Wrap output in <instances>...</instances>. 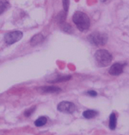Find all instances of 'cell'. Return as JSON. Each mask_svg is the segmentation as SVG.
<instances>
[{
  "instance_id": "obj_16",
  "label": "cell",
  "mask_w": 129,
  "mask_h": 135,
  "mask_svg": "<svg viewBox=\"0 0 129 135\" xmlns=\"http://www.w3.org/2000/svg\"><path fill=\"white\" fill-rule=\"evenodd\" d=\"M63 1V7L65 12H67L69 8V0H62Z\"/></svg>"
},
{
  "instance_id": "obj_18",
  "label": "cell",
  "mask_w": 129,
  "mask_h": 135,
  "mask_svg": "<svg viewBox=\"0 0 129 135\" xmlns=\"http://www.w3.org/2000/svg\"><path fill=\"white\" fill-rule=\"evenodd\" d=\"M101 2H106V0H101Z\"/></svg>"
},
{
  "instance_id": "obj_1",
  "label": "cell",
  "mask_w": 129,
  "mask_h": 135,
  "mask_svg": "<svg viewBox=\"0 0 129 135\" xmlns=\"http://www.w3.org/2000/svg\"><path fill=\"white\" fill-rule=\"evenodd\" d=\"M73 21L79 30L84 31L89 29L90 26V19L86 14L81 12H76L73 16Z\"/></svg>"
},
{
  "instance_id": "obj_7",
  "label": "cell",
  "mask_w": 129,
  "mask_h": 135,
  "mask_svg": "<svg viewBox=\"0 0 129 135\" xmlns=\"http://www.w3.org/2000/svg\"><path fill=\"white\" fill-rule=\"evenodd\" d=\"M61 90V89L56 86H45L42 87L39 89V91L43 93H57Z\"/></svg>"
},
{
  "instance_id": "obj_9",
  "label": "cell",
  "mask_w": 129,
  "mask_h": 135,
  "mask_svg": "<svg viewBox=\"0 0 129 135\" xmlns=\"http://www.w3.org/2000/svg\"><path fill=\"white\" fill-rule=\"evenodd\" d=\"M116 123H117V119H116V116L114 113L110 115V119H109V128L111 130L115 129L116 127Z\"/></svg>"
},
{
  "instance_id": "obj_3",
  "label": "cell",
  "mask_w": 129,
  "mask_h": 135,
  "mask_svg": "<svg viewBox=\"0 0 129 135\" xmlns=\"http://www.w3.org/2000/svg\"><path fill=\"white\" fill-rule=\"evenodd\" d=\"M89 41L95 46H103L108 41V36L105 33L94 32L89 36Z\"/></svg>"
},
{
  "instance_id": "obj_10",
  "label": "cell",
  "mask_w": 129,
  "mask_h": 135,
  "mask_svg": "<svg viewBox=\"0 0 129 135\" xmlns=\"http://www.w3.org/2000/svg\"><path fill=\"white\" fill-rule=\"evenodd\" d=\"M98 112L95 111V110H93V109H89V110H86L83 113V116L86 119H91V118H94L97 115Z\"/></svg>"
},
{
  "instance_id": "obj_14",
  "label": "cell",
  "mask_w": 129,
  "mask_h": 135,
  "mask_svg": "<svg viewBox=\"0 0 129 135\" xmlns=\"http://www.w3.org/2000/svg\"><path fill=\"white\" fill-rule=\"evenodd\" d=\"M57 18H58V21L59 23H63L66 19V14L64 12H60Z\"/></svg>"
},
{
  "instance_id": "obj_15",
  "label": "cell",
  "mask_w": 129,
  "mask_h": 135,
  "mask_svg": "<svg viewBox=\"0 0 129 135\" xmlns=\"http://www.w3.org/2000/svg\"><path fill=\"white\" fill-rule=\"evenodd\" d=\"M35 109H36V107H31V108H30V109H27V110H26V111L24 112V115H25L26 117H29L31 114L34 112Z\"/></svg>"
},
{
  "instance_id": "obj_17",
  "label": "cell",
  "mask_w": 129,
  "mask_h": 135,
  "mask_svg": "<svg viewBox=\"0 0 129 135\" xmlns=\"http://www.w3.org/2000/svg\"><path fill=\"white\" fill-rule=\"evenodd\" d=\"M88 95H89L90 96H91V97H96L97 95V93H96V92H95L94 90H90L89 91L88 93H87Z\"/></svg>"
},
{
  "instance_id": "obj_2",
  "label": "cell",
  "mask_w": 129,
  "mask_h": 135,
  "mask_svg": "<svg viewBox=\"0 0 129 135\" xmlns=\"http://www.w3.org/2000/svg\"><path fill=\"white\" fill-rule=\"evenodd\" d=\"M112 55L106 50H99L95 54L97 64L101 67L108 66L112 61Z\"/></svg>"
},
{
  "instance_id": "obj_4",
  "label": "cell",
  "mask_w": 129,
  "mask_h": 135,
  "mask_svg": "<svg viewBox=\"0 0 129 135\" xmlns=\"http://www.w3.org/2000/svg\"><path fill=\"white\" fill-rule=\"evenodd\" d=\"M23 37V33L19 31L7 33L4 36V41L8 45H12L16 42L19 41Z\"/></svg>"
},
{
  "instance_id": "obj_13",
  "label": "cell",
  "mask_w": 129,
  "mask_h": 135,
  "mask_svg": "<svg viewBox=\"0 0 129 135\" xmlns=\"http://www.w3.org/2000/svg\"><path fill=\"white\" fill-rule=\"evenodd\" d=\"M71 78V76L70 75H67V76H65V77L60 78H57L55 80H52V81H49V83H61V82L63 81H67L68 80H70Z\"/></svg>"
},
{
  "instance_id": "obj_8",
  "label": "cell",
  "mask_w": 129,
  "mask_h": 135,
  "mask_svg": "<svg viewBox=\"0 0 129 135\" xmlns=\"http://www.w3.org/2000/svg\"><path fill=\"white\" fill-rule=\"evenodd\" d=\"M44 38L42 34V33H38L36 35L34 36L31 39V44L32 46L39 44L44 41Z\"/></svg>"
},
{
  "instance_id": "obj_6",
  "label": "cell",
  "mask_w": 129,
  "mask_h": 135,
  "mask_svg": "<svg viewBox=\"0 0 129 135\" xmlns=\"http://www.w3.org/2000/svg\"><path fill=\"white\" fill-rule=\"evenodd\" d=\"M123 67H124L123 64L119 63H115L110 67V70H109V73L112 75H119L123 71Z\"/></svg>"
},
{
  "instance_id": "obj_12",
  "label": "cell",
  "mask_w": 129,
  "mask_h": 135,
  "mask_svg": "<svg viewBox=\"0 0 129 135\" xmlns=\"http://www.w3.org/2000/svg\"><path fill=\"white\" fill-rule=\"evenodd\" d=\"M47 117H39V118L34 122V124H35L36 127H42V126L44 125L45 124L47 123Z\"/></svg>"
},
{
  "instance_id": "obj_11",
  "label": "cell",
  "mask_w": 129,
  "mask_h": 135,
  "mask_svg": "<svg viewBox=\"0 0 129 135\" xmlns=\"http://www.w3.org/2000/svg\"><path fill=\"white\" fill-rule=\"evenodd\" d=\"M10 6V3L7 0H0V14H3Z\"/></svg>"
},
{
  "instance_id": "obj_5",
  "label": "cell",
  "mask_w": 129,
  "mask_h": 135,
  "mask_svg": "<svg viewBox=\"0 0 129 135\" xmlns=\"http://www.w3.org/2000/svg\"><path fill=\"white\" fill-rule=\"evenodd\" d=\"M76 109V106L73 103L63 101L58 105V110L66 113H73Z\"/></svg>"
}]
</instances>
